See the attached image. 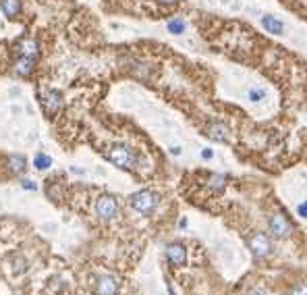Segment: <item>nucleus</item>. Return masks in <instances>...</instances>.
Returning a JSON list of instances; mask_svg holds the SVG:
<instances>
[{
  "label": "nucleus",
  "mask_w": 307,
  "mask_h": 295,
  "mask_svg": "<svg viewBox=\"0 0 307 295\" xmlns=\"http://www.w3.org/2000/svg\"><path fill=\"white\" fill-rule=\"evenodd\" d=\"M106 158L112 162V164H117L118 169H133L135 167V154L129 150V148L125 146H112L110 150L106 152Z\"/></svg>",
  "instance_id": "nucleus-1"
},
{
  "label": "nucleus",
  "mask_w": 307,
  "mask_h": 295,
  "mask_svg": "<svg viewBox=\"0 0 307 295\" xmlns=\"http://www.w3.org/2000/svg\"><path fill=\"white\" fill-rule=\"evenodd\" d=\"M291 295H307V285L301 283V285H295L293 287V293Z\"/></svg>",
  "instance_id": "nucleus-19"
},
{
  "label": "nucleus",
  "mask_w": 307,
  "mask_h": 295,
  "mask_svg": "<svg viewBox=\"0 0 307 295\" xmlns=\"http://www.w3.org/2000/svg\"><path fill=\"white\" fill-rule=\"evenodd\" d=\"M268 224H270L272 235L278 237V239L288 237V235H291V231H293V224L288 222V219H286L283 212H274V214H272L270 221H268Z\"/></svg>",
  "instance_id": "nucleus-3"
},
{
  "label": "nucleus",
  "mask_w": 307,
  "mask_h": 295,
  "mask_svg": "<svg viewBox=\"0 0 307 295\" xmlns=\"http://www.w3.org/2000/svg\"><path fill=\"white\" fill-rule=\"evenodd\" d=\"M264 96H266V90H264V88H260V90H251V92H249V100H251V102H260Z\"/></svg>",
  "instance_id": "nucleus-18"
},
{
  "label": "nucleus",
  "mask_w": 307,
  "mask_h": 295,
  "mask_svg": "<svg viewBox=\"0 0 307 295\" xmlns=\"http://www.w3.org/2000/svg\"><path fill=\"white\" fill-rule=\"evenodd\" d=\"M166 258H168L170 264L183 266L187 262V249L183 247V244H170L168 247H166Z\"/></svg>",
  "instance_id": "nucleus-9"
},
{
  "label": "nucleus",
  "mask_w": 307,
  "mask_h": 295,
  "mask_svg": "<svg viewBox=\"0 0 307 295\" xmlns=\"http://www.w3.org/2000/svg\"><path fill=\"white\" fill-rule=\"evenodd\" d=\"M166 29H168L172 36H181V33H185V29H187V23L177 17V19H170L168 23H166Z\"/></svg>",
  "instance_id": "nucleus-14"
},
{
  "label": "nucleus",
  "mask_w": 307,
  "mask_h": 295,
  "mask_svg": "<svg viewBox=\"0 0 307 295\" xmlns=\"http://www.w3.org/2000/svg\"><path fill=\"white\" fill-rule=\"evenodd\" d=\"M249 247H251V251H253V256H256V258L268 256L270 249H272L270 239L264 235V233H256V235H251L249 237Z\"/></svg>",
  "instance_id": "nucleus-6"
},
{
  "label": "nucleus",
  "mask_w": 307,
  "mask_h": 295,
  "mask_svg": "<svg viewBox=\"0 0 307 295\" xmlns=\"http://www.w3.org/2000/svg\"><path fill=\"white\" fill-rule=\"evenodd\" d=\"M297 214H299L301 219H307V199H305V202H301L299 206H297Z\"/></svg>",
  "instance_id": "nucleus-20"
},
{
  "label": "nucleus",
  "mask_w": 307,
  "mask_h": 295,
  "mask_svg": "<svg viewBox=\"0 0 307 295\" xmlns=\"http://www.w3.org/2000/svg\"><path fill=\"white\" fill-rule=\"evenodd\" d=\"M40 102H42V108L46 110V115H56L60 106H63V96L56 90H46L40 94Z\"/></svg>",
  "instance_id": "nucleus-5"
},
{
  "label": "nucleus",
  "mask_w": 307,
  "mask_h": 295,
  "mask_svg": "<svg viewBox=\"0 0 307 295\" xmlns=\"http://www.w3.org/2000/svg\"><path fill=\"white\" fill-rule=\"evenodd\" d=\"M95 214H98L102 221H112L118 214L117 199L112 196H100L98 202H95Z\"/></svg>",
  "instance_id": "nucleus-4"
},
{
  "label": "nucleus",
  "mask_w": 307,
  "mask_h": 295,
  "mask_svg": "<svg viewBox=\"0 0 307 295\" xmlns=\"http://www.w3.org/2000/svg\"><path fill=\"white\" fill-rule=\"evenodd\" d=\"M21 185H23V189H29V192H31V189H36V183H31L29 179H25Z\"/></svg>",
  "instance_id": "nucleus-22"
},
{
  "label": "nucleus",
  "mask_w": 307,
  "mask_h": 295,
  "mask_svg": "<svg viewBox=\"0 0 307 295\" xmlns=\"http://www.w3.org/2000/svg\"><path fill=\"white\" fill-rule=\"evenodd\" d=\"M15 50L19 52V56H27V58H38L40 54V46L33 38H21L15 44Z\"/></svg>",
  "instance_id": "nucleus-7"
},
{
  "label": "nucleus",
  "mask_w": 307,
  "mask_h": 295,
  "mask_svg": "<svg viewBox=\"0 0 307 295\" xmlns=\"http://www.w3.org/2000/svg\"><path fill=\"white\" fill-rule=\"evenodd\" d=\"M214 156V150H210V148H204V150H201V158L204 160H210Z\"/></svg>",
  "instance_id": "nucleus-21"
},
{
  "label": "nucleus",
  "mask_w": 307,
  "mask_h": 295,
  "mask_svg": "<svg viewBox=\"0 0 307 295\" xmlns=\"http://www.w3.org/2000/svg\"><path fill=\"white\" fill-rule=\"evenodd\" d=\"M156 204H158L156 194L147 192V189H143V192H137V194L131 196V208H133L135 212H139V214H150V212H154Z\"/></svg>",
  "instance_id": "nucleus-2"
},
{
  "label": "nucleus",
  "mask_w": 307,
  "mask_h": 295,
  "mask_svg": "<svg viewBox=\"0 0 307 295\" xmlns=\"http://www.w3.org/2000/svg\"><path fill=\"white\" fill-rule=\"evenodd\" d=\"M118 291V281L112 274H102L98 283H95V293L98 295H117Z\"/></svg>",
  "instance_id": "nucleus-8"
},
{
  "label": "nucleus",
  "mask_w": 307,
  "mask_h": 295,
  "mask_svg": "<svg viewBox=\"0 0 307 295\" xmlns=\"http://www.w3.org/2000/svg\"><path fill=\"white\" fill-rule=\"evenodd\" d=\"M162 4H174V2H179V0H160Z\"/></svg>",
  "instance_id": "nucleus-23"
},
{
  "label": "nucleus",
  "mask_w": 307,
  "mask_h": 295,
  "mask_svg": "<svg viewBox=\"0 0 307 295\" xmlns=\"http://www.w3.org/2000/svg\"><path fill=\"white\" fill-rule=\"evenodd\" d=\"M8 164H11L13 172H23L25 171V158L23 156H11V158H8Z\"/></svg>",
  "instance_id": "nucleus-17"
},
{
  "label": "nucleus",
  "mask_w": 307,
  "mask_h": 295,
  "mask_svg": "<svg viewBox=\"0 0 307 295\" xmlns=\"http://www.w3.org/2000/svg\"><path fill=\"white\" fill-rule=\"evenodd\" d=\"M33 63H36V58L19 56V58L15 60V73L21 75V77H27V75L33 71Z\"/></svg>",
  "instance_id": "nucleus-12"
},
{
  "label": "nucleus",
  "mask_w": 307,
  "mask_h": 295,
  "mask_svg": "<svg viewBox=\"0 0 307 295\" xmlns=\"http://www.w3.org/2000/svg\"><path fill=\"white\" fill-rule=\"evenodd\" d=\"M204 133H206L212 142H226V140H229V129H226L224 123H218V121L210 123V125L206 127Z\"/></svg>",
  "instance_id": "nucleus-10"
},
{
  "label": "nucleus",
  "mask_w": 307,
  "mask_h": 295,
  "mask_svg": "<svg viewBox=\"0 0 307 295\" xmlns=\"http://www.w3.org/2000/svg\"><path fill=\"white\" fill-rule=\"evenodd\" d=\"M261 27H264L266 31H270V33H274V36H283L284 23L274 15H264L261 17Z\"/></svg>",
  "instance_id": "nucleus-11"
},
{
  "label": "nucleus",
  "mask_w": 307,
  "mask_h": 295,
  "mask_svg": "<svg viewBox=\"0 0 307 295\" xmlns=\"http://www.w3.org/2000/svg\"><path fill=\"white\" fill-rule=\"evenodd\" d=\"M0 8H2V13L8 19H15L21 13V2L19 0H0Z\"/></svg>",
  "instance_id": "nucleus-13"
},
{
  "label": "nucleus",
  "mask_w": 307,
  "mask_h": 295,
  "mask_svg": "<svg viewBox=\"0 0 307 295\" xmlns=\"http://www.w3.org/2000/svg\"><path fill=\"white\" fill-rule=\"evenodd\" d=\"M208 185L212 189H216V192H220V189L226 187V177L224 175H210L208 177Z\"/></svg>",
  "instance_id": "nucleus-15"
},
{
  "label": "nucleus",
  "mask_w": 307,
  "mask_h": 295,
  "mask_svg": "<svg viewBox=\"0 0 307 295\" xmlns=\"http://www.w3.org/2000/svg\"><path fill=\"white\" fill-rule=\"evenodd\" d=\"M33 164H36L38 171H46V169H50L52 158H50V156H46V154H38L36 158H33Z\"/></svg>",
  "instance_id": "nucleus-16"
}]
</instances>
